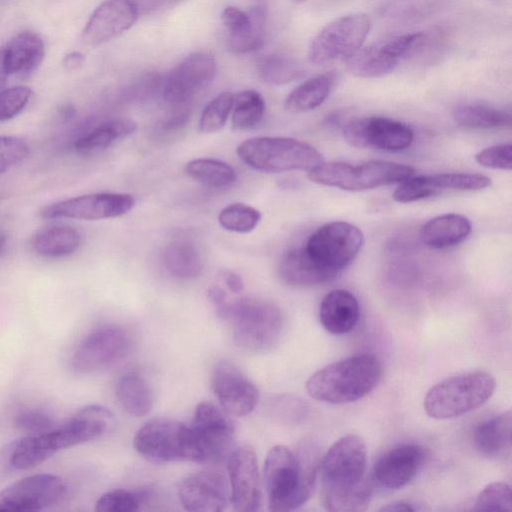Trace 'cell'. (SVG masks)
<instances>
[{"label": "cell", "instance_id": "484cf974", "mask_svg": "<svg viewBox=\"0 0 512 512\" xmlns=\"http://www.w3.org/2000/svg\"><path fill=\"white\" fill-rule=\"evenodd\" d=\"M278 272L285 283L298 287L325 284L338 276L316 262L305 247L286 251L280 259Z\"/></svg>", "mask_w": 512, "mask_h": 512}, {"label": "cell", "instance_id": "681fc988", "mask_svg": "<svg viewBox=\"0 0 512 512\" xmlns=\"http://www.w3.org/2000/svg\"><path fill=\"white\" fill-rule=\"evenodd\" d=\"M475 160L485 168L511 170L512 145L499 144L485 148L475 155Z\"/></svg>", "mask_w": 512, "mask_h": 512}, {"label": "cell", "instance_id": "4fadbf2b", "mask_svg": "<svg viewBox=\"0 0 512 512\" xmlns=\"http://www.w3.org/2000/svg\"><path fill=\"white\" fill-rule=\"evenodd\" d=\"M131 348L130 334L123 327L104 324L92 329L76 346L71 366L78 373H92L125 358Z\"/></svg>", "mask_w": 512, "mask_h": 512}, {"label": "cell", "instance_id": "f5cc1de1", "mask_svg": "<svg viewBox=\"0 0 512 512\" xmlns=\"http://www.w3.org/2000/svg\"><path fill=\"white\" fill-rule=\"evenodd\" d=\"M189 119V111L188 110H181L173 114L171 117H169L163 124V128L165 130H175L178 128H181L183 125L187 123Z\"/></svg>", "mask_w": 512, "mask_h": 512}, {"label": "cell", "instance_id": "603a6c76", "mask_svg": "<svg viewBox=\"0 0 512 512\" xmlns=\"http://www.w3.org/2000/svg\"><path fill=\"white\" fill-rule=\"evenodd\" d=\"M491 185L489 177L475 173H441L409 177L396 188L393 199L409 203L427 198L442 190H480Z\"/></svg>", "mask_w": 512, "mask_h": 512}, {"label": "cell", "instance_id": "bcb514c9", "mask_svg": "<svg viewBox=\"0 0 512 512\" xmlns=\"http://www.w3.org/2000/svg\"><path fill=\"white\" fill-rule=\"evenodd\" d=\"M32 90L27 86H15L0 91V121L17 116L28 104Z\"/></svg>", "mask_w": 512, "mask_h": 512}, {"label": "cell", "instance_id": "7bdbcfd3", "mask_svg": "<svg viewBox=\"0 0 512 512\" xmlns=\"http://www.w3.org/2000/svg\"><path fill=\"white\" fill-rule=\"evenodd\" d=\"M270 415L278 421L293 424L307 415L308 405L302 399L289 394L273 396L268 402Z\"/></svg>", "mask_w": 512, "mask_h": 512}, {"label": "cell", "instance_id": "9a60e30c", "mask_svg": "<svg viewBox=\"0 0 512 512\" xmlns=\"http://www.w3.org/2000/svg\"><path fill=\"white\" fill-rule=\"evenodd\" d=\"M134 205L135 198L131 194L92 193L47 205L40 215L46 219L101 220L123 216Z\"/></svg>", "mask_w": 512, "mask_h": 512}, {"label": "cell", "instance_id": "44dd1931", "mask_svg": "<svg viewBox=\"0 0 512 512\" xmlns=\"http://www.w3.org/2000/svg\"><path fill=\"white\" fill-rule=\"evenodd\" d=\"M178 495L187 511L221 512L230 504L227 477L212 469L187 475L179 485Z\"/></svg>", "mask_w": 512, "mask_h": 512}, {"label": "cell", "instance_id": "ee69618b", "mask_svg": "<svg viewBox=\"0 0 512 512\" xmlns=\"http://www.w3.org/2000/svg\"><path fill=\"white\" fill-rule=\"evenodd\" d=\"M512 509V494L508 484L493 482L487 485L478 495L474 511H496Z\"/></svg>", "mask_w": 512, "mask_h": 512}, {"label": "cell", "instance_id": "30bf717a", "mask_svg": "<svg viewBox=\"0 0 512 512\" xmlns=\"http://www.w3.org/2000/svg\"><path fill=\"white\" fill-rule=\"evenodd\" d=\"M136 451L152 463L191 461L189 427L170 418H153L135 433Z\"/></svg>", "mask_w": 512, "mask_h": 512}, {"label": "cell", "instance_id": "9c48e42d", "mask_svg": "<svg viewBox=\"0 0 512 512\" xmlns=\"http://www.w3.org/2000/svg\"><path fill=\"white\" fill-rule=\"evenodd\" d=\"M370 28V18L364 13H353L331 21L312 40L308 52L310 62L317 66L346 62L363 46Z\"/></svg>", "mask_w": 512, "mask_h": 512}, {"label": "cell", "instance_id": "f6af8a7d", "mask_svg": "<svg viewBox=\"0 0 512 512\" xmlns=\"http://www.w3.org/2000/svg\"><path fill=\"white\" fill-rule=\"evenodd\" d=\"M142 497L126 489H114L104 493L95 504L99 512H134L140 508Z\"/></svg>", "mask_w": 512, "mask_h": 512}, {"label": "cell", "instance_id": "e575fe53", "mask_svg": "<svg viewBox=\"0 0 512 512\" xmlns=\"http://www.w3.org/2000/svg\"><path fill=\"white\" fill-rule=\"evenodd\" d=\"M163 262L172 276L183 280L197 278L204 268L199 249L189 240L170 243L164 251Z\"/></svg>", "mask_w": 512, "mask_h": 512}, {"label": "cell", "instance_id": "4316f807", "mask_svg": "<svg viewBox=\"0 0 512 512\" xmlns=\"http://www.w3.org/2000/svg\"><path fill=\"white\" fill-rule=\"evenodd\" d=\"M360 315L356 297L344 289H335L324 296L319 307V319L328 332L342 335L351 332Z\"/></svg>", "mask_w": 512, "mask_h": 512}, {"label": "cell", "instance_id": "91938a15", "mask_svg": "<svg viewBox=\"0 0 512 512\" xmlns=\"http://www.w3.org/2000/svg\"><path fill=\"white\" fill-rule=\"evenodd\" d=\"M296 2H304L305 0H294Z\"/></svg>", "mask_w": 512, "mask_h": 512}, {"label": "cell", "instance_id": "7c38bea8", "mask_svg": "<svg viewBox=\"0 0 512 512\" xmlns=\"http://www.w3.org/2000/svg\"><path fill=\"white\" fill-rule=\"evenodd\" d=\"M426 42L424 33H410L361 47L347 61V70L359 78L385 76L397 67L398 63L416 53Z\"/></svg>", "mask_w": 512, "mask_h": 512}, {"label": "cell", "instance_id": "7a4b0ae2", "mask_svg": "<svg viewBox=\"0 0 512 512\" xmlns=\"http://www.w3.org/2000/svg\"><path fill=\"white\" fill-rule=\"evenodd\" d=\"M381 377L382 366L378 358L362 353L319 369L307 380L306 389L316 400L344 404L368 395L377 387Z\"/></svg>", "mask_w": 512, "mask_h": 512}, {"label": "cell", "instance_id": "836d02e7", "mask_svg": "<svg viewBox=\"0 0 512 512\" xmlns=\"http://www.w3.org/2000/svg\"><path fill=\"white\" fill-rule=\"evenodd\" d=\"M137 124L129 118H117L101 123L75 142L79 154H92L102 151L115 142L132 135Z\"/></svg>", "mask_w": 512, "mask_h": 512}, {"label": "cell", "instance_id": "d6986e66", "mask_svg": "<svg viewBox=\"0 0 512 512\" xmlns=\"http://www.w3.org/2000/svg\"><path fill=\"white\" fill-rule=\"evenodd\" d=\"M216 69V61L211 54L194 52L188 55L162 80L163 98L175 105L186 102L212 81Z\"/></svg>", "mask_w": 512, "mask_h": 512}, {"label": "cell", "instance_id": "d590c367", "mask_svg": "<svg viewBox=\"0 0 512 512\" xmlns=\"http://www.w3.org/2000/svg\"><path fill=\"white\" fill-rule=\"evenodd\" d=\"M458 125L469 129H492L511 125L509 112L482 103H467L453 110Z\"/></svg>", "mask_w": 512, "mask_h": 512}, {"label": "cell", "instance_id": "ffe728a7", "mask_svg": "<svg viewBox=\"0 0 512 512\" xmlns=\"http://www.w3.org/2000/svg\"><path fill=\"white\" fill-rule=\"evenodd\" d=\"M426 457V450L418 444H397L386 450L375 461L370 473V481L372 485L383 489H400L414 479Z\"/></svg>", "mask_w": 512, "mask_h": 512}, {"label": "cell", "instance_id": "b9f144b4", "mask_svg": "<svg viewBox=\"0 0 512 512\" xmlns=\"http://www.w3.org/2000/svg\"><path fill=\"white\" fill-rule=\"evenodd\" d=\"M234 95L222 92L212 99L203 109L199 129L203 133H215L221 130L227 122L233 106Z\"/></svg>", "mask_w": 512, "mask_h": 512}, {"label": "cell", "instance_id": "11a10c76", "mask_svg": "<svg viewBox=\"0 0 512 512\" xmlns=\"http://www.w3.org/2000/svg\"><path fill=\"white\" fill-rule=\"evenodd\" d=\"M416 508L413 504L406 501H395L383 506L380 511H388V512H401V511H415Z\"/></svg>", "mask_w": 512, "mask_h": 512}, {"label": "cell", "instance_id": "680465c9", "mask_svg": "<svg viewBox=\"0 0 512 512\" xmlns=\"http://www.w3.org/2000/svg\"><path fill=\"white\" fill-rule=\"evenodd\" d=\"M5 241H6V235H5V233L0 229V250H1V249H2V247L4 246Z\"/></svg>", "mask_w": 512, "mask_h": 512}, {"label": "cell", "instance_id": "d6a6232c", "mask_svg": "<svg viewBox=\"0 0 512 512\" xmlns=\"http://www.w3.org/2000/svg\"><path fill=\"white\" fill-rule=\"evenodd\" d=\"M336 74L327 72L305 80L287 96L284 107L292 113H301L319 107L331 93Z\"/></svg>", "mask_w": 512, "mask_h": 512}, {"label": "cell", "instance_id": "db71d44e", "mask_svg": "<svg viewBox=\"0 0 512 512\" xmlns=\"http://www.w3.org/2000/svg\"><path fill=\"white\" fill-rule=\"evenodd\" d=\"M85 61V57L78 51H73L65 55L63 66L67 71H75L79 69Z\"/></svg>", "mask_w": 512, "mask_h": 512}, {"label": "cell", "instance_id": "5b68a950", "mask_svg": "<svg viewBox=\"0 0 512 512\" xmlns=\"http://www.w3.org/2000/svg\"><path fill=\"white\" fill-rule=\"evenodd\" d=\"M496 388L494 377L485 371L448 377L431 387L424 397V410L434 419H450L485 404Z\"/></svg>", "mask_w": 512, "mask_h": 512}, {"label": "cell", "instance_id": "4dcf8cb0", "mask_svg": "<svg viewBox=\"0 0 512 512\" xmlns=\"http://www.w3.org/2000/svg\"><path fill=\"white\" fill-rule=\"evenodd\" d=\"M121 407L134 417L147 415L154 404L153 390L144 376L135 371L123 374L116 386Z\"/></svg>", "mask_w": 512, "mask_h": 512}, {"label": "cell", "instance_id": "f1b7e54d", "mask_svg": "<svg viewBox=\"0 0 512 512\" xmlns=\"http://www.w3.org/2000/svg\"><path fill=\"white\" fill-rule=\"evenodd\" d=\"M471 229L467 217L448 213L427 221L420 229V239L431 248L444 249L463 242L471 233Z\"/></svg>", "mask_w": 512, "mask_h": 512}, {"label": "cell", "instance_id": "2e32d148", "mask_svg": "<svg viewBox=\"0 0 512 512\" xmlns=\"http://www.w3.org/2000/svg\"><path fill=\"white\" fill-rule=\"evenodd\" d=\"M230 504L238 512H255L263 497L257 455L247 445L233 448L227 458Z\"/></svg>", "mask_w": 512, "mask_h": 512}, {"label": "cell", "instance_id": "6f0895ef", "mask_svg": "<svg viewBox=\"0 0 512 512\" xmlns=\"http://www.w3.org/2000/svg\"><path fill=\"white\" fill-rule=\"evenodd\" d=\"M8 72L4 61V51L0 50V91L3 90L8 77Z\"/></svg>", "mask_w": 512, "mask_h": 512}, {"label": "cell", "instance_id": "cb8c5ba5", "mask_svg": "<svg viewBox=\"0 0 512 512\" xmlns=\"http://www.w3.org/2000/svg\"><path fill=\"white\" fill-rule=\"evenodd\" d=\"M221 20L228 31L227 44L230 51L242 54L259 50L264 45L266 11L262 6L243 11L226 7Z\"/></svg>", "mask_w": 512, "mask_h": 512}, {"label": "cell", "instance_id": "74e56055", "mask_svg": "<svg viewBox=\"0 0 512 512\" xmlns=\"http://www.w3.org/2000/svg\"><path fill=\"white\" fill-rule=\"evenodd\" d=\"M231 122L236 130H250L260 124L265 113V101L255 90H245L234 96Z\"/></svg>", "mask_w": 512, "mask_h": 512}, {"label": "cell", "instance_id": "f35d334b", "mask_svg": "<svg viewBox=\"0 0 512 512\" xmlns=\"http://www.w3.org/2000/svg\"><path fill=\"white\" fill-rule=\"evenodd\" d=\"M260 78L270 84L283 85L299 78L303 69L301 64L286 54H271L262 57L257 64Z\"/></svg>", "mask_w": 512, "mask_h": 512}, {"label": "cell", "instance_id": "ac0fdd59", "mask_svg": "<svg viewBox=\"0 0 512 512\" xmlns=\"http://www.w3.org/2000/svg\"><path fill=\"white\" fill-rule=\"evenodd\" d=\"M211 387L221 409L230 416L248 415L259 401L256 385L231 361L223 360L214 366Z\"/></svg>", "mask_w": 512, "mask_h": 512}, {"label": "cell", "instance_id": "5bb4252c", "mask_svg": "<svg viewBox=\"0 0 512 512\" xmlns=\"http://www.w3.org/2000/svg\"><path fill=\"white\" fill-rule=\"evenodd\" d=\"M62 478L54 474L24 477L0 491V511H38L58 504L66 495Z\"/></svg>", "mask_w": 512, "mask_h": 512}, {"label": "cell", "instance_id": "ab89813d", "mask_svg": "<svg viewBox=\"0 0 512 512\" xmlns=\"http://www.w3.org/2000/svg\"><path fill=\"white\" fill-rule=\"evenodd\" d=\"M446 0H392L382 9V15L397 23L422 20L437 12Z\"/></svg>", "mask_w": 512, "mask_h": 512}, {"label": "cell", "instance_id": "7402d4cb", "mask_svg": "<svg viewBox=\"0 0 512 512\" xmlns=\"http://www.w3.org/2000/svg\"><path fill=\"white\" fill-rule=\"evenodd\" d=\"M139 14L132 0H106L91 14L82 39L89 46H99L129 30Z\"/></svg>", "mask_w": 512, "mask_h": 512}, {"label": "cell", "instance_id": "83f0119b", "mask_svg": "<svg viewBox=\"0 0 512 512\" xmlns=\"http://www.w3.org/2000/svg\"><path fill=\"white\" fill-rule=\"evenodd\" d=\"M3 51L8 74L26 75L41 65L45 45L36 33L24 31L15 35Z\"/></svg>", "mask_w": 512, "mask_h": 512}, {"label": "cell", "instance_id": "7dc6e473", "mask_svg": "<svg viewBox=\"0 0 512 512\" xmlns=\"http://www.w3.org/2000/svg\"><path fill=\"white\" fill-rule=\"evenodd\" d=\"M16 428L22 432L38 434L54 428L52 417L45 411L35 408L24 409L14 418Z\"/></svg>", "mask_w": 512, "mask_h": 512}, {"label": "cell", "instance_id": "f907efd6", "mask_svg": "<svg viewBox=\"0 0 512 512\" xmlns=\"http://www.w3.org/2000/svg\"><path fill=\"white\" fill-rule=\"evenodd\" d=\"M139 15H146L170 9L183 0H132Z\"/></svg>", "mask_w": 512, "mask_h": 512}, {"label": "cell", "instance_id": "8d00e7d4", "mask_svg": "<svg viewBox=\"0 0 512 512\" xmlns=\"http://www.w3.org/2000/svg\"><path fill=\"white\" fill-rule=\"evenodd\" d=\"M185 172L203 186L217 190L231 187L237 179L236 171L231 165L210 158H199L188 162Z\"/></svg>", "mask_w": 512, "mask_h": 512}, {"label": "cell", "instance_id": "60d3db41", "mask_svg": "<svg viewBox=\"0 0 512 512\" xmlns=\"http://www.w3.org/2000/svg\"><path fill=\"white\" fill-rule=\"evenodd\" d=\"M261 220V213L252 206L233 203L224 207L218 214L220 226L230 232L248 233L255 229Z\"/></svg>", "mask_w": 512, "mask_h": 512}, {"label": "cell", "instance_id": "f546056e", "mask_svg": "<svg viewBox=\"0 0 512 512\" xmlns=\"http://www.w3.org/2000/svg\"><path fill=\"white\" fill-rule=\"evenodd\" d=\"M511 411L507 410L477 425L473 441L477 451L490 458L503 457L511 448Z\"/></svg>", "mask_w": 512, "mask_h": 512}, {"label": "cell", "instance_id": "52a82bcc", "mask_svg": "<svg viewBox=\"0 0 512 512\" xmlns=\"http://www.w3.org/2000/svg\"><path fill=\"white\" fill-rule=\"evenodd\" d=\"M410 165L384 160H372L358 165L328 162L308 171L310 181L347 191H363L400 183L413 176Z\"/></svg>", "mask_w": 512, "mask_h": 512}, {"label": "cell", "instance_id": "9f6ffc18", "mask_svg": "<svg viewBox=\"0 0 512 512\" xmlns=\"http://www.w3.org/2000/svg\"><path fill=\"white\" fill-rule=\"evenodd\" d=\"M209 300L217 307L226 302V293L219 286H212L208 290Z\"/></svg>", "mask_w": 512, "mask_h": 512}, {"label": "cell", "instance_id": "6da1fadb", "mask_svg": "<svg viewBox=\"0 0 512 512\" xmlns=\"http://www.w3.org/2000/svg\"><path fill=\"white\" fill-rule=\"evenodd\" d=\"M366 471L367 448L359 435L347 434L335 441L317 467L325 509L333 512L366 510L373 486Z\"/></svg>", "mask_w": 512, "mask_h": 512}, {"label": "cell", "instance_id": "e0dca14e", "mask_svg": "<svg viewBox=\"0 0 512 512\" xmlns=\"http://www.w3.org/2000/svg\"><path fill=\"white\" fill-rule=\"evenodd\" d=\"M343 135L351 146L383 151H400L413 141V131L408 125L379 116L350 121L344 127Z\"/></svg>", "mask_w": 512, "mask_h": 512}, {"label": "cell", "instance_id": "277c9868", "mask_svg": "<svg viewBox=\"0 0 512 512\" xmlns=\"http://www.w3.org/2000/svg\"><path fill=\"white\" fill-rule=\"evenodd\" d=\"M219 319L232 326L234 343L243 350H270L283 330V315L274 304L253 298L224 302L216 307Z\"/></svg>", "mask_w": 512, "mask_h": 512}, {"label": "cell", "instance_id": "816d5d0a", "mask_svg": "<svg viewBox=\"0 0 512 512\" xmlns=\"http://www.w3.org/2000/svg\"><path fill=\"white\" fill-rule=\"evenodd\" d=\"M222 278L227 288L232 293H240L243 290V281L237 273L230 270H224L222 272Z\"/></svg>", "mask_w": 512, "mask_h": 512}, {"label": "cell", "instance_id": "8992f818", "mask_svg": "<svg viewBox=\"0 0 512 512\" xmlns=\"http://www.w3.org/2000/svg\"><path fill=\"white\" fill-rule=\"evenodd\" d=\"M236 152L246 165L266 173L308 172L324 162L312 145L289 137H253L240 143Z\"/></svg>", "mask_w": 512, "mask_h": 512}, {"label": "cell", "instance_id": "ba28073f", "mask_svg": "<svg viewBox=\"0 0 512 512\" xmlns=\"http://www.w3.org/2000/svg\"><path fill=\"white\" fill-rule=\"evenodd\" d=\"M188 427L191 461L212 464L228 458L233 449L235 427L225 411L210 402H201Z\"/></svg>", "mask_w": 512, "mask_h": 512}, {"label": "cell", "instance_id": "8fae6325", "mask_svg": "<svg viewBox=\"0 0 512 512\" xmlns=\"http://www.w3.org/2000/svg\"><path fill=\"white\" fill-rule=\"evenodd\" d=\"M364 242L362 231L345 221L320 226L304 246L321 266L339 275L358 255Z\"/></svg>", "mask_w": 512, "mask_h": 512}, {"label": "cell", "instance_id": "3957f363", "mask_svg": "<svg viewBox=\"0 0 512 512\" xmlns=\"http://www.w3.org/2000/svg\"><path fill=\"white\" fill-rule=\"evenodd\" d=\"M317 467L284 445H275L266 455L263 480L271 511H291L312 496Z\"/></svg>", "mask_w": 512, "mask_h": 512}, {"label": "cell", "instance_id": "1f68e13d", "mask_svg": "<svg viewBox=\"0 0 512 512\" xmlns=\"http://www.w3.org/2000/svg\"><path fill=\"white\" fill-rule=\"evenodd\" d=\"M80 242V233L74 227L54 225L39 230L32 237L31 247L39 256L58 258L74 253Z\"/></svg>", "mask_w": 512, "mask_h": 512}, {"label": "cell", "instance_id": "d4e9b609", "mask_svg": "<svg viewBox=\"0 0 512 512\" xmlns=\"http://www.w3.org/2000/svg\"><path fill=\"white\" fill-rule=\"evenodd\" d=\"M114 415L106 407L89 405L57 427L65 449L95 440L111 430Z\"/></svg>", "mask_w": 512, "mask_h": 512}, {"label": "cell", "instance_id": "c3c4849f", "mask_svg": "<svg viewBox=\"0 0 512 512\" xmlns=\"http://www.w3.org/2000/svg\"><path fill=\"white\" fill-rule=\"evenodd\" d=\"M29 154L28 144L16 136H0V174L22 162Z\"/></svg>", "mask_w": 512, "mask_h": 512}]
</instances>
